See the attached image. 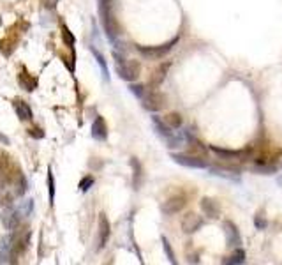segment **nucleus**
I'll return each instance as SVG.
<instances>
[{"mask_svg":"<svg viewBox=\"0 0 282 265\" xmlns=\"http://www.w3.org/2000/svg\"><path fill=\"white\" fill-rule=\"evenodd\" d=\"M100 21L109 37H116L120 34V25L109 9V2H100Z\"/></svg>","mask_w":282,"mask_h":265,"instance_id":"nucleus-3","label":"nucleus"},{"mask_svg":"<svg viewBox=\"0 0 282 265\" xmlns=\"http://www.w3.org/2000/svg\"><path fill=\"white\" fill-rule=\"evenodd\" d=\"M224 234H226V242H228L229 248H240V244H242V235H240L235 223L233 221L224 223Z\"/></svg>","mask_w":282,"mask_h":265,"instance_id":"nucleus-10","label":"nucleus"},{"mask_svg":"<svg viewBox=\"0 0 282 265\" xmlns=\"http://www.w3.org/2000/svg\"><path fill=\"white\" fill-rule=\"evenodd\" d=\"M254 225H256V228H258V230H265V228L268 226V221L265 219V216L259 212V214L254 216Z\"/></svg>","mask_w":282,"mask_h":265,"instance_id":"nucleus-24","label":"nucleus"},{"mask_svg":"<svg viewBox=\"0 0 282 265\" xmlns=\"http://www.w3.org/2000/svg\"><path fill=\"white\" fill-rule=\"evenodd\" d=\"M141 101H143V106L148 112H161L166 106V96L161 94L159 90L152 89L141 96Z\"/></svg>","mask_w":282,"mask_h":265,"instance_id":"nucleus-7","label":"nucleus"},{"mask_svg":"<svg viewBox=\"0 0 282 265\" xmlns=\"http://www.w3.org/2000/svg\"><path fill=\"white\" fill-rule=\"evenodd\" d=\"M28 132H30V136H34V138H43V136H44L43 129H39V128H32V129H28Z\"/></svg>","mask_w":282,"mask_h":265,"instance_id":"nucleus-28","label":"nucleus"},{"mask_svg":"<svg viewBox=\"0 0 282 265\" xmlns=\"http://www.w3.org/2000/svg\"><path fill=\"white\" fill-rule=\"evenodd\" d=\"M163 246H164V251H166L168 258H170V260L173 262V264H177V260H175V255H173V251H171L170 244H168V239H166V237H163Z\"/></svg>","mask_w":282,"mask_h":265,"instance_id":"nucleus-27","label":"nucleus"},{"mask_svg":"<svg viewBox=\"0 0 282 265\" xmlns=\"http://www.w3.org/2000/svg\"><path fill=\"white\" fill-rule=\"evenodd\" d=\"M19 83H21V87H23L25 90H28V92L37 89V78L32 76V74H28L25 69L19 73Z\"/></svg>","mask_w":282,"mask_h":265,"instance_id":"nucleus-18","label":"nucleus"},{"mask_svg":"<svg viewBox=\"0 0 282 265\" xmlns=\"http://www.w3.org/2000/svg\"><path fill=\"white\" fill-rule=\"evenodd\" d=\"M0 25H2V20H0Z\"/></svg>","mask_w":282,"mask_h":265,"instance_id":"nucleus-31","label":"nucleus"},{"mask_svg":"<svg viewBox=\"0 0 282 265\" xmlns=\"http://www.w3.org/2000/svg\"><path fill=\"white\" fill-rule=\"evenodd\" d=\"M281 168H282V164H281Z\"/></svg>","mask_w":282,"mask_h":265,"instance_id":"nucleus-32","label":"nucleus"},{"mask_svg":"<svg viewBox=\"0 0 282 265\" xmlns=\"http://www.w3.org/2000/svg\"><path fill=\"white\" fill-rule=\"evenodd\" d=\"M19 37H21V32L18 30V25H14V27H12L11 30H7V34L0 39V53L4 55V57H11L16 48H18Z\"/></svg>","mask_w":282,"mask_h":265,"instance_id":"nucleus-4","label":"nucleus"},{"mask_svg":"<svg viewBox=\"0 0 282 265\" xmlns=\"http://www.w3.org/2000/svg\"><path fill=\"white\" fill-rule=\"evenodd\" d=\"M212 152L215 154L219 159L224 161H249L252 157V148H244V150H231V148H220L212 147Z\"/></svg>","mask_w":282,"mask_h":265,"instance_id":"nucleus-5","label":"nucleus"},{"mask_svg":"<svg viewBox=\"0 0 282 265\" xmlns=\"http://www.w3.org/2000/svg\"><path fill=\"white\" fill-rule=\"evenodd\" d=\"M62 39H64V43H66L69 48H71V46H74V43H76V39H74V35L71 34V30L66 27V25H62Z\"/></svg>","mask_w":282,"mask_h":265,"instance_id":"nucleus-23","label":"nucleus"},{"mask_svg":"<svg viewBox=\"0 0 282 265\" xmlns=\"http://www.w3.org/2000/svg\"><path fill=\"white\" fill-rule=\"evenodd\" d=\"M186 205H187V196L186 195H175L163 203V212L166 216H175L180 211H184V207Z\"/></svg>","mask_w":282,"mask_h":265,"instance_id":"nucleus-9","label":"nucleus"},{"mask_svg":"<svg viewBox=\"0 0 282 265\" xmlns=\"http://www.w3.org/2000/svg\"><path fill=\"white\" fill-rule=\"evenodd\" d=\"M92 136L99 141H104L108 138V126H106L104 119L97 117L92 124Z\"/></svg>","mask_w":282,"mask_h":265,"instance_id":"nucleus-16","label":"nucleus"},{"mask_svg":"<svg viewBox=\"0 0 282 265\" xmlns=\"http://www.w3.org/2000/svg\"><path fill=\"white\" fill-rule=\"evenodd\" d=\"M201 211L206 218H212V219H219L220 218V205L217 200L213 198H203L201 200Z\"/></svg>","mask_w":282,"mask_h":265,"instance_id":"nucleus-12","label":"nucleus"},{"mask_svg":"<svg viewBox=\"0 0 282 265\" xmlns=\"http://www.w3.org/2000/svg\"><path fill=\"white\" fill-rule=\"evenodd\" d=\"M203 226V219H201V216L194 214V212H189V214L184 216L182 219V230L186 232V234H194V232H197Z\"/></svg>","mask_w":282,"mask_h":265,"instance_id":"nucleus-11","label":"nucleus"},{"mask_svg":"<svg viewBox=\"0 0 282 265\" xmlns=\"http://www.w3.org/2000/svg\"><path fill=\"white\" fill-rule=\"evenodd\" d=\"M171 159L187 168H197V170L208 168L206 159H203V156H196V154H171Z\"/></svg>","mask_w":282,"mask_h":265,"instance_id":"nucleus-8","label":"nucleus"},{"mask_svg":"<svg viewBox=\"0 0 282 265\" xmlns=\"http://www.w3.org/2000/svg\"><path fill=\"white\" fill-rule=\"evenodd\" d=\"M210 172L217 173V175H222V177H235L238 179L240 173H242V168L240 166H235V164H212L210 166Z\"/></svg>","mask_w":282,"mask_h":265,"instance_id":"nucleus-14","label":"nucleus"},{"mask_svg":"<svg viewBox=\"0 0 282 265\" xmlns=\"http://www.w3.org/2000/svg\"><path fill=\"white\" fill-rule=\"evenodd\" d=\"M109 221L108 218H106V214H100L99 216V244H97V248L99 250H102L106 246V242H108L109 239Z\"/></svg>","mask_w":282,"mask_h":265,"instance_id":"nucleus-15","label":"nucleus"},{"mask_svg":"<svg viewBox=\"0 0 282 265\" xmlns=\"http://www.w3.org/2000/svg\"><path fill=\"white\" fill-rule=\"evenodd\" d=\"M164 122H166L168 126H170L171 129H180L182 128V124H184V121H182V115L180 113H168L166 117L163 119Z\"/></svg>","mask_w":282,"mask_h":265,"instance_id":"nucleus-22","label":"nucleus"},{"mask_svg":"<svg viewBox=\"0 0 282 265\" xmlns=\"http://www.w3.org/2000/svg\"><path fill=\"white\" fill-rule=\"evenodd\" d=\"M14 234L11 235V248H12V257L14 260L18 262L19 255H23L28 248V242H30V230H28L27 226L25 228H19V225L14 228Z\"/></svg>","mask_w":282,"mask_h":265,"instance_id":"nucleus-1","label":"nucleus"},{"mask_svg":"<svg viewBox=\"0 0 282 265\" xmlns=\"http://www.w3.org/2000/svg\"><path fill=\"white\" fill-rule=\"evenodd\" d=\"M92 186H94V177L87 175V177H83V179L80 180V189H82V191H89Z\"/></svg>","mask_w":282,"mask_h":265,"instance_id":"nucleus-25","label":"nucleus"},{"mask_svg":"<svg viewBox=\"0 0 282 265\" xmlns=\"http://www.w3.org/2000/svg\"><path fill=\"white\" fill-rule=\"evenodd\" d=\"M58 0H44V4H46V7H55L57 5Z\"/></svg>","mask_w":282,"mask_h":265,"instance_id":"nucleus-30","label":"nucleus"},{"mask_svg":"<svg viewBox=\"0 0 282 265\" xmlns=\"http://www.w3.org/2000/svg\"><path fill=\"white\" fill-rule=\"evenodd\" d=\"M131 92L132 94H136V96H138V98H141V96H143L145 94V89L141 85H131Z\"/></svg>","mask_w":282,"mask_h":265,"instance_id":"nucleus-29","label":"nucleus"},{"mask_svg":"<svg viewBox=\"0 0 282 265\" xmlns=\"http://www.w3.org/2000/svg\"><path fill=\"white\" fill-rule=\"evenodd\" d=\"M178 41H180V37L177 35V37H173L170 43L161 44V46H138V51L143 55L145 59L161 60V59H164V57H166V55L170 53L171 50H173L175 44H178Z\"/></svg>","mask_w":282,"mask_h":265,"instance_id":"nucleus-2","label":"nucleus"},{"mask_svg":"<svg viewBox=\"0 0 282 265\" xmlns=\"http://www.w3.org/2000/svg\"><path fill=\"white\" fill-rule=\"evenodd\" d=\"M279 168L274 163H254L252 166V172L259 173V175H275Z\"/></svg>","mask_w":282,"mask_h":265,"instance_id":"nucleus-20","label":"nucleus"},{"mask_svg":"<svg viewBox=\"0 0 282 265\" xmlns=\"http://www.w3.org/2000/svg\"><path fill=\"white\" fill-rule=\"evenodd\" d=\"M2 225L7 228V230H14L16 226L19 225V216L16 211H12V209H9V211H5L4 214H2Z\"/></svg>","mask_w":282,"mask_h":265,"instance_id":"nucleus-17","label":"nucleus"},{"mask_svg":"<svg viewBox=\"0 0 282 265\" xmlns=\"http://www.w3.org/2000/svg\"><path fill=\"white\" fill-rule=\"evenodd\" d=\"M14 110L19 121H32V110L28 108V105L25 101H14Z\"/></svg>","mask_w":282,"mask_h":265,"instance_id":"nucleus-19","label":"nucleus"},{"mask_svg":"<svg viewBox=\"0 0 282 265\" xmlns=\"http://www.w3.org/2000/svg\"><path fill=\"white\" fill-rule=\"evenodd\" d=\"M170 67H171V62L161 64V66H159L157 69H155L154 73L150 74V80H148V87H150V89H157V87L164 82V78H166V74H168V71H170Z\"/></svg>","mask_w":282,"mask_h":265,"instance_id":"nucleus-13","label":"nucleus"},{"mask_svg":"<svg viewBox=\"0 0 282 265\" xmlns=\"http://www.w3.org/2000/svg\"><path fill=\"white\" fill-rule=\"evenodd\" d=\"M116 74L125 82H136L141 74V64L138 60H125L116 66Z\"/></svg>","mask_w":282,"mask_h":265,"instance_id":"nucleus-6","label":"nucleus"},{"mask_svg":"<svg viewBox=\"0 0 282 265\" xmlns=\"http://www.w3.org/2000/svg\"><path fill=\"white\" fill-rule=\"evenodd\" d=\"M245 258H247L245 251L242 250V248H236V250L233 251L231 257H228V258H224V260H222V264H226V265H240V264H245Z\"/></svg>","mask_w":282,"mask_h":265,"instance_id":"nucleus-21","label":"nucleus"},{"mask_svg":"<svg viewBox=\"0 0 282 265\" xmlns=\"http://www.w3.org/2000/svg\"><path fill=\"white\" fill-rule=\"evenodd\" d=\"M48 186H50V203H53L55 200V180H53V173L50 170V175H48Z\"/></svg>","mask_w":282,"mask_h":265,"instance_id":"nucleus-26","label":"nucleus"}]
</instances>
